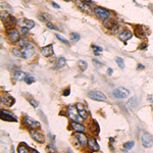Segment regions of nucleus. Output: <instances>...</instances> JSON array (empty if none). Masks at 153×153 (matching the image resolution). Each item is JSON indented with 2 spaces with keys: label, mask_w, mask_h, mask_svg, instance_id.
<instances>
[{
  "label": "nucleus",
  "mask_w": 153,
  "mask_h": 153,
  "mask_svg": "<svg viewBox=\"0 0 153 153\" xmlns=\"http://www.w3.org/2000/svg\"><path fill=\"white\" fill-rule=\"evenodd\" d=\"M115 61H116L118 67H121V69H125V62H124V59H123V58H121V57H116V58H115Z\"/></svg>",
  "instance_id": "28"
},
{
  "label": "nucleus",
  "mask_w": 153,
  "mask_h": 153,
  "mask_svg": "<svg viewBox=\"0 0 153 153\" xmlns=\"http://www.w3.org/2000/svg\"><path fill=\"white\" fill-rule=\"evenodd\" d=\"M21 51H22V56H23L24 58H30V57L33 56L34 53H35L34 46H33L32 44H30V43H28L24 47H22Z\"/></svg>",
  "instance_id": "4"
},
{
  "label": "nucleus",
  "mask_w": 153,
  "mask_h": 153,
  "mask_svg": "<svg viewBox=\"0 0 153 153\" xmlns=\"http://www.w3.org/2000/svg\"><path fill=\"white\" fill-rule=\"evenodd\" d=\"M6 36H7V38H8V40L10 41V42H16L18 40H20V35H19V32L16 31V30H14V29H10V30H8L7 31V33H6Z\"/></svg>",
  "instance_id": "10"
},
{
  "label": "nucleus",
  "mask_w": 153,
  "mask_h": 153,
  "mask_svg": "<svg viewBox=\"0 0 153 153\" xmlns=\"http://www.w3.org/2000/svg\"><path fill=\"white\" fill-rule=\"evenodd\" d=\"M29 151L36 152V150L29 148V147L26 145L25 143H21V144H20V146L18 147V152H20V153H27V152H29Z\"/></svg>",
  "instance_id": "22"
},
{
  "label": "nucleus",
  "mask_w": 153,
  "mask_h": 153,
  "mask_svg": "<svg viewBox=\"0 0 153 153\" xmlns=\"http://www.w3.org/2000/svg\"><path fill=\"white\" fill-rule=\"evenodd\" d=\"M66 114H67V117L70 120H72L73 122H76V123H81L83 121V118L81 117V115L79 114L78 112V109H76V106H73V105H70L66 109Z\"/></svg>",
  "instance_id": "1"
},
{
  "label": "nucleus",
  "mask_w": 153,
  "mask_h": 153,
  "mask_svg": "<svg viewBox=\"0 0 153 153\" xmlns=\"http://www.w3.org/2000/svg\"><path fill=\"white\" fill-rule=\"evenodd\" d=\"M74 136H75V138L78 140V142L81 145L85 146L86 144H88V138H87V136L85 134H83V132H76L74 134Z\"/></svg>",
  "instance_id": "11"
},
{
  "label": "nucleus",
  "mask_w": 153,
  "mask_h": 153,
  "mask_svg": "<svg viewBox=\"0 0 153 153\" xmlns=\"http://www.w3.org/2000/svg\"><path fill=\"white\" fill-rule=\"evenodd\" d=\"M76 5H78V7H79L82 11L87 12V13H90V12H91V10H90V8H89V5L86 4L85 2H83V1H76Z\"/></svg>",
  "instance_id": "19"
},
{
  "label": "nucleus",
  "mask_w": 153,
  "mask_h": 153,
  "mask_svg": "<svg viewBox=\"0 0 153 153\" xmlns=\"http://www.w3.org/2000/svg\"><path fill=\"white\" fill-rule=\"evenodd\" d=\"M46 26H47V28H49V29H51V30H57V28L55 27V26H53L51 23H47L46 24Z\"/></svg>",
  "instance_id": "38"
},
{
  "label": "nucleus",
  "mask_w": 153,
  "mask_h": 153,
  "mask_svg": "<svg viewBox=\"0 0 153 153\" xmlns=\"http://www.w3.org/2000/svg\"><path fill=\"white\" fill-rule=\"evenodd\" d=\"M41 53L46 56V57H49L51 55L54 54V51H53V46L52 45H48V46H45L43 48H41Z\"/></svg>",
  "instance_id": "16"
},
{
  "label": "nucleus",
  "mask_w": 153,
  "mask_h": 153,
  "mask_svg": "<svg viewBox=\"0 0 153 153\" xmlns=\"http://www.w3.org/2000/svg\"><path fill=\"white\" fill-rule=\"evenodd\" d=\"M136 105H137V98L136 97H133V98H131L127 103V106L128 108H130V109H134L135 107H136Z\"/></svg>",
  "instance_id": "23"
},
{
  "label": "nucleus",
  "mask_w": 153,
  "mask_h": 153,
  "mask_svg": "<svg viewBox=\"0 0 153 153\" xmlns=\"http://www.w3.org/2000/svg\"><path fill=\"white\" fill-rule=\"evenodd\" d=\"M145 48H146V44H145V43L141 44V45H140V47H139V49H145Z\"/></svg>",
  "instance_id": "42"
},
{
  "label": "nucleus",
  "mask_w": 153,
  "mask_h": 153,
  "mask_svg": "<svg viewBox=\"0 0 153 153\" xmlns=\"http://www.w3.org/2000/svg\"><path fill=\"white\" fill-rule=\"evenodd\" d=\"M103 26H104V28H106V29H108V30H112L113 28H115V26H116V22L114 21V20H104V22H103Z\"/></svg>",
  "instance_id": "21"
},
{
  "label": "nucleus",
  "mask_w": 153,
  "mask_h": 153,
  "mask_svg": "<svg viewBox=\"0 0 153 153\" xmlns=\"http://www.w3.org/2000/svg\"><path fill=\"white\" fill-rule=\"evenodd\" d=\"M12 53H13L15 56H18V57L22 56V51L19 50L18 48H13V49H12Z\"/></svg>",
  "instance_id": "32"
},
{
  "label": "nucleus",
  "mask_w": 153,
  "mask_h": 153,
  "mask_svg": "<svg viewBox=\"0 0 153 153\" xmlns=\"http://www.w3.org/2000/svg\"><path fill=\"white\" fill-rule=\"evenodd\" d=\"M70 93H71V90H70V88H67V89H65V90L63 91V95H64V96H67V95H70Z\"/></svg>",
  "instance_id": "39"
},
{
  "label": "nucleus",
  "mask_w": 153,
  "mask_h": 153,
  "mask_svg": "<svg viewBox=\"0 0 153 153\" xmlns=\"http://www.w3.org/2000/svg\"><path fill=\"white\" fill-rule=\"evenodd\" d=\"M29 102L31 103V105H32L33 107H38V102L35 101L34 99H30V100H29Z\"/></svg>",
  "instance_id": "35"
},
{
  "label": "nucleus",
  "mask_w": 153,
  "mask_h": 153,
  "mask_svg": "<svg viewBox=\"0 0 153 153\" xmlns=\"http://www.w3.org/2000/svg\"><path fill=\"white\" fill-rule=\"evenodd\" d=\"M27 78V75L26 73L22 72V71H19L14 74V79L15 80H19V81H25V79Z\"/></svg>",
  "instance_id": "24"
},
{
  "label": "nucleus",
  "mask_w": 153,
  "mask_h": 153,
  "mask_svg": "<svg viewBox=\"0 0 153 153\" xmlns=\"http://www.w3.org/2000/svg\"><path fill=\"white\" fill-rule=\"evenodd\" d=\"M65 65V59L63 57H60L57 59V67H63Z\"/></svg>",
  "instance_id": "29"
},
{
  "label": "nucleus",
  "mask_w": 153,
  "mask_h": 153,
  "mask_svg": "<svg viewBox=\"0 0 153 153\" xmlns=\"http://www.w3.org/2000/svg\"><path fill=\"white\" fill-rule=\"evenodd\" d=\"M65 1H70V0H65Z\"/></svg>",
  "instance_id": "45"
},
{
  "label": "nucleus",
  "mask_w": 153,
  "mask_h": 153,
  "mask_svg": "<svg viewBox=\"0 0 153 153\" xmlns=\"http://www.w3.org/2000/svg\"><path fill=\"white\" fill-rule=\"evenodd\" d=\"M71 128L75 132H84L85 129H86L83 125H81V123H76V122H72L71 123Z\"/></svg>",
  "instance_id": "18"
},
{
  "label": "nucleus",
  "mask_w": 153,
  "mask_h": 153,
  "mask_svg": "<svg viewBox=\"0 0 153 153\" xmlns=\"http://www.w3.org/2000/svg\"><path fill=\"white\" fill-rule=\"evenodd\" d=\"M29 30H30V29H28V28H26V27H23V28H22V29H21V32H22V33H23V34H28V33H29Z\"/></svg>",
  "instance_id": "37"
},
{
  "label": "nucleus",
  "mask_w": 153,
  "mask_h": 153,
  "mask_svg": "<svg viewBox=\"0 0 153 153\" xmlns=\"http://www.w3.org/2000/svg\"><path fill=\"white\" fill-rule=\"evenodd\" d=\"M70 37H71V40H72V41H74V42H76V41H79V40H80V35H79V34H76V33H71Z\"/></svg>",
  "instance_id": "31"
},
{
  "label": "nucleus",
  "mask_w": 153,
  "mask_h": 153,
  "mask_svg": "<svg viewBox=\"0 0 153 153\" xmlns=\"http://www.w3.org/2000/svg\"><path fill=\"white\" fill-rule=\"evenodd\" d=\"M88 97L93 100H96V101H105L106 100L105 94L100 91H90L88 93Z\"/></svg>",
  "instance_id": "5"
},
{
  "label": "nucleus",
  "mask_w": 153,
  "mask_h": 153,
  "mask_svg": "<svg viewBox=\"0 0 153 153\" xmlns=\"http://www.w3.org/2000/svg\"><path fill=\"white\" fill-rule=\"evenodd\" d=\"M129 94H130V91L126 88H124V87H120V88H117V89H115L113 91V95L118 99L127 98V96Z\"/></svg>",
  "instance_id": "7"
},
{
  "label": "nucleus",
  "mask_w": 153,
  "mask_h": 153,
  "mask_svg": "<svg viewBox=\"0 0 153 153\" xmlns=\"http://www.w3.org/2000/svg\"><path fill=\"white\" fill-rule=\"evenodd\" d=\"M92 48H93V50H95L96 52L102 51V47H99V46H97V45H92Z\"/></svg>",
  "instance_id": "36"
},
{
  "label": "nucleus",
  "mask_w": 153,
  "mask_h": 153,
  "mask_svg": "<svg viewBox=\"0 0 153 153\" xmlns=\"http://www.w3.org/2000/svg\"><path fill=\"white\" fill-rule=\"evenodd\" d=\"M135 35H136L138 38H140V39H142V38H145V37H146V34H145V32H144V30H143V27H142V26H136Z\"/></svg>",
  "instance_id": "20"
},
{
  "label": "nucleus",
  "mask_w": 153,
  "mask_h": 153,
  "mask_svg": "<svg viewBox=\"0 0 153 153\" xmlns=\"http://www.w3.org/2000/svg\"><path fill=\"white\" fill-rule=\"evenodd\" d=\"M1 120L7 121V122H16L15 117L10 112H8L7 110H4V109L1 110Z\"/></svg>",
  "instance_id": "12"
},
{
  "label": "nucleus",
  "mask_w": 153,
  "mask_h": 153,
  "mask_svg": "<svg viewBox=\"0 0 153 153\" xmlns=\"http://www.w3.org/2000/svg\"><path fill=\"white\" fill-rule=\"evenodd\" d=\"M3 24H4V27H5L6 30H10V29H13V27L15 26L16 20H15L14 16H12V15L9 14V15H7L6 19L3 21Z\"/></svg>",
  "instance_id": "9"
},
{
  "label": "nucleus",
  "mask_w": 153,
  "mask_h": 153,
  "mask_svg": "<svg viewBox=\"0 0 153 153\" xmlns=\"http://www.w3.org/2000/svg\"><path fill=\"white\" fill-rule=\"evenodd\" d=\"M76 109H78V112H79V114L81 115V117H82L83 120L87 118V116H88V113H87V110H86L85 106H84L82 103L78 102V103L76 104Z\"/></svg>",
  "instance_id": "13"
},
{
  "label": "nucleus",
  "mask_w": 153,
  "mask_h": 153,
  "mask_svg": "<svg viewBox=\"0 0 153 153\" xmlns=\"http://www.w3.org/2000/svg\"><path fill=\"white\" fill-rule=\"evenodd\" d=\"M94 14L100 19V20H106L110 16V11H108L107 9L105 8H102V7H95L94 8Z\"/></svg>",
  "instance_id": "2"
},
{
  "label": "nucleus",
  "mask_w": 153,
  "mask_h": 153,
  "mask_svg": "<svg viewBox=\"0 0 153 153\" xmlns=\"http://www.w3.org/2000/svg\"><path fill=\"white\" fill-rule=\"evenodd\" d=\"M82 1H83V2H85L86 4H88L89 6L93 4V1H92V0H82Z\"/></svg>",
  "instance_id": "40"
},
{
  "label": "nucleus",
  "mask_w": 153,
  "mask_h": 153,
  "mask_svg": "<svg viewBox=\"0 0 153 153\" xmlns=\"http://www.w3.org/2000/svg\"><path fill=\"white\" fill-rule=\"evenodd\" d=\"M23 123H24V125H25L26 127L30 128V129H35V130H37V129H40V128H41V125H40L39 122L34 121V120H33L32 117H30V116H25V117L23 118Z\"/></svg>",
  "instance_id": "3"
},
{
  "label": "nucleus",
  "mask_w": 153,
  "mask_h": 153,
  "mask_svg": "<svg viewBox=\"0 0 153 153\" xmlns=\"http://www.w3.org/2000/svg\"><path fill=\"white\" fill-rule=\"evenodd\" d=\"M52 5H53L55 8H57V9H59V8H60V6H59L57 3H55V2H52Z\"/></svg>",
  "instance_id": "41"
},
{
  "label": "nucleus",
  "mask_w": 153,
  "mask_h": 153,
  "mask_svg": "<svg viewBox=\"0 0 153 153\" xmlns=\"http://www.w3.org/2000/svg\"><path fill=\"white\" fill-rule=\"evenodd\" d=\"M139 69H144V66L143 65H141V64H139V66H138Z\"/></svg>",
  "instance_id": "44"
},
{
  "label": "nucleus",
  "mask_w": 153,
  "mask_h": 153,
  "mask_svg": "<svg viewBox=\"0 0 153 153\" xmlns=\"http://www.w3.org/2000/svg\"><path fill=\"white\" fill-rule=\"evenodd\" d=\"M141 142H142V145L146 148H149L153 145V138L151 137L150 134L148 133H143L141 135Z\"/></svg>",
  "instance_id": "6"
},
{
  "label": "nucleus",
  "mask_w": 153,
  "mask_h": 153,
  "mask_svg": "<svg viewBox=\"0 0 153 153\" xmlns=\"http://www.w3.org/2000/svg\"><path fill=\"white\" fill-rule=\"evenodd\" d=\"M87 145H88L89 149L92 150V151H98V150H99V145H98L97 141H96L94 138H89Z\"/></svg>",
  "instance_id": "14"
},
{
  "label": "nucleus",
  "mask_w": 153,
  "mask_h": 153,
  "mask_svg": "<svg viewBox=\"0 0 153 153\" xmlns=\"http://www.w3.org/2000/svg\"><path fill=\"white\" fill-rule=\"evenodd\" d=\"M24 27L28 28V29H32L35 27V23L32 20H25L24 21Z\"/></svg>",
  "instance_id": "26"
},
{
  "label": "nucleus",
  "mask_w": 153,
  "mask_h": 153,
  "mask_svg": "<svg viewBox=\"0 0 153 153\" xmlns=\"http://www.w3.org/2000/svg\"><path fill=\"white\" fill-rule=\"evenodd\" d=\"M1 102L4 103V104L7 105V106H12V105L14 104V99H13L12 97H10L9 95L4 94V95L1 96Z\"/></svg>",
  "instance_id": "15"
},
{
  "label": "nucleus",
  "mask_w": 153,
  "mask_h": 153,
  "mask_svg": "<svg viewBox=\"0 0 153 153\" xmlns=\"http://www.w3.org/2000/svg\"><path fill=\"white\" fill-rule=\"evenodd\" d=\"M118 38H120L122 41L127 42L129 39L132 38V32L129 31V30H126V31H124L123 33H121V34L118 35Z\"/></svg>",
  "instance_id": "17"
},
{
  "label": "nucleus",
  "mask_w": 153,
  "mask_h": 153,
  "mask_svg": "<svg viewBox=\"0 0 153 153\" xmlns=\"http://www.w3.org/2000/svg\"><path fill=\"white\" fill-rule=\"evenodd\" d=\"M107 74H108V75H111V74H112V69H108V70H107Z\"/></svg>",
  "instance_id": "43"
},
{
  "label": "nucleus",
  "mask_w": 153,
  "mask_h": 153,
  "mask_svg": "<svg viewBox=\"0 0 153 153\" xmlns=\"http://www.w3.org/2000/svg\"><path fill=\"white\" fill-rule=\"evenodd\" d=\"M55 36H56V37L58 38V40H60V41H62L63 43H69V41H67V40H65V39H64V38H63L62 36H60V35H58V34H56Z\"/></svg>",
  "instance_id": "34"
},
{
  "label": "nucleus",
  "mask_w": 153,
  "mask_h": 153,
  "mask_svg": "<svg viewBox=\"0 0 153 153\" xmlns=\"http://www.w3.org/2000/svg\"><path fill=\"white\" fill-rule=\"evenodd\" d=\"M78 66H79V69H80L82 72H84V71H86L88 64H87V62H86L85 60H79V61H78Z\"/></svg>",
  "instance_id": "25"
},
{
  "label": "nucleus",
  "mask_w": 153,
  "mask_h": 153,
  "mask_svg": "<svg viewBox=\"0 0 153 153\" xmlns=\"http://www.w3.org/2000/svg\"><path fill=\"white\" fill-rule=\"evenodd\" d=\"M28 43H29V39H28V38H26V37H23V38H21V39L19 40V45H20L21 47H24V46H26Z\"/></svg>",
  "instance_id": "27"
},
{
  "label": "nucleus",
  "mask_w": 153,
  "mask_h": 153,
  "mask_svg": "<svg viewBox=\"0 0 153 153\" xmlns=\"http://www.w3.org/2000/svg\"><path fill=\"white\" fill-rule=\"evenodd\" d=\"M25 81L27 84H32V83L35 82V79H34L33 76H27V78L25 79Z\"/></svg>",
  "instance_id": "33"
},
{
  "label": "nucleus",
  "mask_w": 153,
  "mask_h": 153,
  "mask_svg": "<svg viewBox=\"0 0 153 153\" xmlns=\"http://www.w3.org/2000/svg\"><path fill=\"white\" fill-rule=\"evenodd\" d=\"M134 145H135V143H134L133 141L127 142V143L124 145V149H125V150H130V149H132V148L134 147Z\"/></svg>",
  "instance_id": "30"
},
{
  "label": "nucleus",
  "mask_w": 153,
  "mask_h": 153,
  "mask_svg": "<svg viewBox=\"0 0 153 153\" xmlns=\"http://www.w3.org/2000/svg\"><path fill=\"white\" fill-rule=\"evenodd\" d=\"M29 133H30L32 139H34L38 143H44V136H43V134H41L38 131H35V129H31L29 131Z\"/></svg>",
  "instance_id": "8"
}]
</instances>
